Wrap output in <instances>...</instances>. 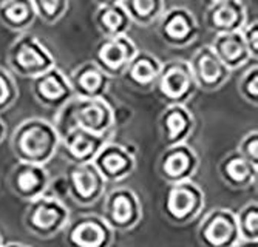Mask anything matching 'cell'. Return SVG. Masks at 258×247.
<instances>
[{
  "instance_id": "obj_21",
  "label": "cell",
  "mask_w": 258,
  "mask_h": 247,
  "mask_svg": "<svg viewBox=\"0 0 258 247\" xmlns=\"http://www.w3.org/2000/svg\"><path fill=\"white\" fill-rule=\"evenodd\" d=\"M70 85H72L73 95L76 98L95 99L104 98L110 87V77L93 62H84L68 76Z\"/></svg>"
},
{
  "instance_id": "obj_32",
  "label": "cell",
  "mask_w": 258,
  "mask_h": 247,
  "mask_svg": "<svg viewBox=\"0 0 258 247\" xmlns=\"http://www.w3.org/2000/svg\"><path fill=\"white\" fill-rule=\"evenodd\" d=\"M237 151L243 158H246L252 166L258 167V131L256 128L250 130L240 139Z\"/></svg>"
},
{
  "instance_id": "obj_27",
  "label": "cell",
  "mask_w": 258,
  "mask_h": 247,
  "mask_svg": "<svg viewBox=\"0 0 258 247\" xmlns=\"http://www.w3.org/2000/svg\"><path fill=\"white\" fill-rule=\"evenodd\" d=\"M121 5L130 17L132 24L139 27H149L153 22L159 20L166 8L164 0H122Z\"/></svg>"
},
{
  "instance_id": "obj_1",
  "label": "cell",
  "mask_w": 258,
  "mask_h": 247,
  "mask_svg": "<svg viewBox=\"0 0 258 247\" xmlns=\"http://www.w3.org/2000/svg\"><path fill=\"white\" fill-rule=\"evenodd\" d=\"M54 128L62 138L72 128H82L95 134H110L116 127V113L104 98L85 99L73 96L56 110Z\"/></svg>"
},
{
  "instance_id": "obj_23",
  "label": "cell",
  "mask_w": 258,
  "mask_h": 247,
  "mask_svg": "<svg viewBox=\"0 0 258 247\" xmlns=\"http://www.w3.org/2000/svg\"><path fill=\"white\" fill-rule=\"evenodd\" d=\"M218 173L226 186L241 190L256 183L258 167L252 166L237 150H233L221 159Z\"/></svg>"
},
{
  "instance_id": "obj_39",
  "label": "cell",
  "mask_w": 258,
  "mask_h": 247,
  "mask_svg": "<svg viewBox=\"0 0 258 247\" xmlns=\"http://www.w3.org/2000/svg\"><path fill=\"white\" fill-rule=\"evenodd\" d=\"M203 4H206L207 7H210V5H214V4H217V2H220V0H201Z\"/></svg>"
},
{
  "instance_id": "obj_13",
  "label": "cell",
  "mask_w": 258,
  "mask_h": 247,
  "mask_svg": "<svg viewBox=\"0 0 258 247\" xmlns=\"http://www.w3.org/2000/svg\"><path fill=\"white\" fill-rule=\"evenodd\" d=\"M138 53L135 42L125 36L102 37L93 51V62L110 77H121L128 62Z\"/></svg>"
},
{
  "instance_id": "obj_33",
  "label": "cell",
  "mask_w": 258,
  "mask_h": 247,
  "mask_svg": "<svg viewBox=\"0 0 258 247\" xmlns=\"http://www.w3.org/2000/svg\"><path fill=\"white\" fill-rule=\"evenodd\" d=\"M243 40L246 43V47L252 56L253 60L258 59V20H247L246 24L243 25V28L240 30Z\"/></svg>"
},
{
  "instance_id": "obj_15",
  "label": "cell",
  "mask_w": 258,
  "mask_h": 247,
  "mask_svg": "<svg viewBox=\"0 0 258 247\" xmlns=\"http://www.w3.org/2000/svg\"><path fill=\"white\" fill-rule=\"evenodd\" d=\"M189 66L197 88L207 93L220 90L227 82L232 73L218 59L214 50L210 48V45H204L195 51V54L189 60Z\"/></svg>"
},
{
  "instance_id": "obj_36",
  "label": "cell",
  "mask_w": 258,
  "mask_h": 247,
  "mask_svg": "<svg viewBox=\"0 0 258 247\" xmlns=\"http://www.w3.org/2000/svg\"><path fill=\"white\" fill-rule=\"evenodd\" d=\"M235 247H258V239L256 241H249V239H241Z\"/></svg>"
},
{
  "instance_id": "obj_20",
  "label": "cell",
  "mask_w": 258,
  "mask_h": 247,
  "mask_svg": "<svg viewBox=\"0 0 258 247\" xmlns=\"http://www.w3.org/2000/svg\"><path fill=\"white\" fill-rule=\"evenodd\" d=\"M195 128V118L185 105H166L159 116L161 139L166 147L187 142Z\"/></svg>"
},
{
  "instance_id": "obj_17",
  "label": "cell",
  "mask_w": 258,
  "mask_h": 247,
  "mask_svg": "<svg viewBox=\"0 0 258 247\" xmlns=\"http://www.w3.org/2000/svg\"><path fill=\"white\" fill-rule=\"evenodd\" d=\"M50 175L46 172L45 166L28 162H17L11 169L8 176V184L11 192L17 198L27 201V203L45 195Z\"/></svg>"
},
{
  "instance_id": "obj_34",
  "label": "cell",
  "mask_w": 258,
  "mask_h": 247,
  "mask_svg": "<svg viewBox=\"0 0 258 247\" xmlns=\"http://www.w3.org/2000/svg\"><path fill=\"white\" fill-rule=\"evenodd\" d=\"M68 193H70L68 192V181H67L65 173L54 176V178H50V183H48V187H46L45 195H48L51 198H56V199L62 201V203H65V199L70 198Z\"/></svg>"
},
{
  "instance_id": "obj_6",
  "label": "cell",
  "mask_w": 258,
  "mask_h": 247,
  "mask_svg": "<svg viewBox=\"0 0 258 247\" xmlns=\"http://www.w3.org/2000/svg\"><path fill=\"white\" fill-rule=\"evenodd\" d=\"M197 90L187 60L173 59L161 63L153 92L166 105H185L194 98Z\"/></svg>"
},
{
  "instance_id": "obj_5",
  "label": "cell",
  "mask_w": 258,
  "mask_h": 247,
  "mask_svg": "<svg viewBox=\"0 0 258 247\" xmlns=\"http://www.w3.org/2000/svg\"><path fill=\"white\" fill-rule=\"evenodd\" d=\"M8 65L14 74L31 80L53 68L56 60L40 39L25 33L11 43L8 50Z\"/></svg>"
},
{
  "instance_id": "obj_25",
  "label": "cell",
  "mask_w": 258,
  "mask_h": 247,
  "mask_svg": "<svg viewBox=\"0 0 258 247\" xmlns=\"http://www.w3.org/2000/svg\"><path fill=\"white\" fill-rule=\"evenodd\" d=\"M93 22L102 37L125 36L132 27V20L121 4L98 7Z\"/></svg>"
},
{
  "instance_id": "obj_4",
  "label": "cell",
  "mask_w": 258,
  "mask_h": 247,
  "mask_svg": "<svg viewBox=\"0 0 258 247\" xmlns=\"http://www.w3.org/2000/svg\"><path fill=\"white\" fill-rule=\"evenodd\" d=\"M206 196L203 189L190 181L167 184L162 196L161 212L169 222L175 226H185L195 221L204 209Z\"/></svg>"
},
{
  "instance_id": "obj_29",
  "label": "cell",
  "mask_w": 258,
  "mask_h": 247,
  "mask_svg": "<svg viewBox=\"0 0 258 247\" xmlns=\"http://www.w3.org/2000/svg\"><path fill=\"white\" fill-rule=\"evenodd\" d=\"M37 19L45 24H56L68 11L70 0H31Z\"/></svg>"
},
{
  "instance_id": "obj_3",
  "label": "cell",
  "mask_w": 258,
  "mask_h": 247,
  "mask_svg": "<svg viewBox=\"0 0 258 247\" xmlns=\"http://www.w3.org/2000/svg\"><path fill=\"white\" fill-rule=\"evenodd\" d=\"M70 219L72 212L67 203L48 195H42L28 201L23 213V227L37 238L50 239L63 232Z\"/></svg>"
},
{
  "instance_id": "obj_2",
  "label": "cell",
  "mask_w": 258,
  "mask_h": 247,
  "mask_svg": "<svg viewBox=\"0 0 258 247\" xmlns=\"http://www.w3.org/2000/svg\"><path fill=\"white\" fill-rule=\"evenodd\" d=\"M60 138L53 122L30 118L20 122L11 136V150L17 162L46 166L59 151Z\"/></svg>"
},
{
  "instance_id": "obj_28",
  "label": "cell",
  "mask_w": 258,
  "mask_h": 247,
  "mask_svg": "<svg viewBox=\"0 0 258 247\" xmlns=\"http://www.w3.org/2000/svg\"><path fill=\"white\" fill-rule=\"evenodd\" d=\"M237 224L241 239L256 241L258 239V203L249 201L237 213Z\"/></svg>"
},
{
  "instance_id": "obj_24",
  "label": "cell",
  "mask_w": 258,
  "mask_h": 247,
  "mask_svg": "<svg viewBox=\"0 0 258 247\" xmlns=\"http://www.w3.org/2000/svg\"><path fill=\"white\" fill-rule=\"evenodd\" d=\"M210 48L214 50L218 59L230 71L237 70L240 66L246 65L247 62L253 60L240 31L215 34L212 43H210Z\"/></svg>"
},
{
  "instance_id": "obj_38",
  "label": "cell",
  "mask_w": 258,
  "mask_h": 247,
  "mask_svg": "<svg viewBox=\"0 0 258 247\" xmlns=\"http://www.w3.org/2000/svg\"><path fill=\"white\" fill-rule=\"evenodd\" d=\"M2 247H30V245L23 244V242H17V241H10V242H4Z\"/></svg>"
},
{
  "instance_id": "obj_40",
  "label": "cell",
  "mask_w": 258,
  "mask_h": 247,
  "mask_svg": "<svg viewBox=\"0 0 258 247\" xmlns=\"http://www.w3.org/2000/svg\"><path fill=\"white\" fill-rule=\"evenodd\" d=\"M2 244H4V239H2V235H0V247H2Z\"/></svg>"
},
{
  "instance_id": "obj_7",
  "label": "cell",
  "mask_w": 258,
  "mask_h": 247,
  "mask_svg": "<svg viewBox=\"0 0 258 247\" xmlns=\"http://www.w3.org/2000/svg\"><path fill=\"white\" fill-rule=\"evenodd\" d=\"M102 218L116 232H130L143 219V204L138 193L128 187H116L104 195Z\"/></svg>"
},
{
  "instance_id": "obj_35",
  "label": "cell",
  "mask_w": 258,
  "mask_h": 247,
  "mask_svg": "<svg viewBox=\"0 0 258 247\" xmlns=\"http://www.w3.org/2000/svg\"><path fill=\"white\" fill-rule=\"evenodd\" d=\"M7 138V124L5 121L0 118V144H2Z\"/></svg>"
},
{
  "instance_id": "obj_11",
  "label": "cell",
  "mask_w": 258,
  "mask_h": 247,
  "mask_svg": "<svg viewBox=\"0 0 258 247\" xmlns=\"http://www.w3.org/2000/svg\"><path fill=\"white\" fill-rule=\"evenodd\" d=\"M91 162L107 184H118L133 175L136 169V151L130 145L107 141Z\"/></svg>"
},
{
  "instance_id": "obj_26",
  "label": "cell",
  "mask_w": 258,
  "mask_h": 247,
  "mask_svg": "<svg viewBox=\"0 0 258 247\" xmlns=\"http://www.w3.org/2000/svg\"><path fill=\"white\" fill-rule=\"evenodd\" d=\"M36 19L31 0H8L0 5V24L13 33L27 31Z\"/></svg>"
},
{
  "instance_id": "obj_12",
  "label": "cell",
  "mask_w": 258,
  "mask_h": 247,
  "mask_svg": "<svg viewBox=\"0 0 258 247\" xmlns=\"http://www.w3.org/2000/svg\"><path fill=\"white\" fill-rule=\"evenodd\" d=\"M200 167V158L195 148L187 144L166 147L158 161V175L166 184L190 181Z\"/></svg>"
},
{
  "instance_id": "obj_8",
  "label": "cell",
  "mask_w": 258,
  "mask_h": 247,
  "mask_svg": "<svg viewBox=\"0 0 258 247\" xmlns=\"http://www.w3.org/2000/svg\"><path fill=\"white\" fill-rule=\"evenodd\" d=\"M70 199L79 207H91L104 198L107 183L93 162L70 164L65 172Z\"/></svg>"
},
{
  "instance_id": "obj_9",
  "label": "cell",
  "mask_w": 258,
  "mask_h": 247,
  "mask_svg": "<svg viewBox=\"0 0 258 247\" xmlns=\"http://www.w3.org/2000/svg\"><path fill=\"white\" fill-rule=\"evenodd\" d=\"M198 239L203 247H235L241 241L235 212L217 207L206 213L198 226Z\"/></svg>"
},
{
  "instance_id": "obj_14",
  "label": "cell",
  "mask_w": 258,
  "mask_h": 247,
  "mask_svg": "<svg viewBox=\"0 0 258 247\" xmlns=\"http://www.w3.org/2000/svg\"><path fill=\"white\" fill-rule=\"evenodd\" d=\"M198 22L190 10L175 7L159 17L158 34L172 48H184L198 37Z\"/></svg>"
},
{
  "instance_id": "obj_22",
  "label": "cell",
  "mask_w": 258,
  "mask_h": 247,
  "mask_svg": "<svg viewBox=\"0 0 258 247\" xmlns=\"http://www.w3.org/2000/svg\"><path fill=\"white\" fill-rule=\"evenodd\" d=\"M161 63L162 62L150 51L138 50L121 77L128 87L138 92H152L161 71Z\"/></svg>"
},
{
  "instance_id": "obj_30",
  "label": "cell",
  "mask_w": 258,
  "mask_h": 247,
  "mask_svg": "<svg viewBox=\"0 0 258 247\" xmlns=\"http://www.w3.org/2000/svg\"><path fill=\"white\" fill-rule=\"evenodd\" d=\"M19 99V88L14 76L0 65V113L10 110Z\"/></svg>"
},
{
  "instance_id": "obj_37",
  "label": "cell",
  "mask_w": 258,
  "mask_h": 247,
  "mask_svg": "<svg viewBox=\"0 0 258 247\" xmlns=\"http://www.w3.org/2000/svg\"><path fill=\"white\" fill-rule=\"evenodd\" d=\"M98 7H102V5H113V4H121L122 0H93Z\"/></svg>"
},
{
  "instance_id": "obj_19",
  "label": "cell",
  "mask_w": 258,
  "mask_h": 247,
  "mask_svg": "<svg viewBox=\"0 0 258 247\" xmlns=\"http://www.w3.org/2000/svg\"><path fill=\"white\" fill-rule=\"evenodd\" d=\"M247 22V11L243 0H220L207 7L204 24L209 31L215 34L240 31Z\"/></svg>"
},
{
  "instance_id": "obj_31",
  "label": "cell",
  "mask_w": 258,
  "mask_h": 247,
  "mask_svg": "<svg viewBox=\"0 0 258 247\" xmlns=\"http://www.w3.org/2000/svg\"><path fill=\"white\" fill-rule=\"evenodd\" d=\"M238 93L246 102H249L252 105L258 104V66H256V62H253L250 68L240 77Z\"/></svg>"
},
{
  "instance_id": "obj_18",
  "label": "cell",
  "mask_w": 258,
  "mask_h": 247,
  "mask_svg": "<svg viewBox=\"0 0 258 247\" xmlns=\"http://www.w3.org/2000/svg\"><path fill=\"white\" fill-rule=\"evenodd\" d=\"M107 141H110V134H95L76 127L60 138L59 150L72 164H85L95 159Z\"/></svg>"
},
{
  "instance_id": "obj_10",
  "label": "cell",
  "mask_w": 258,
  "mask_h": 247,
  "mask_svg": "<svg viewBox=\"0 0 258 247\" xmlns=\"http://www.w3.org/2000/svg\"><path fill=\"white\" fill-rule=\"evenodd\" d=\"M68 247H111L114 232L101 215L88 213L70 219L63 229Z\"/></svg>"
},
{
  "instance_id": "obj_41",
  "label": "cell",
  "mask_w": 258,
  "mask_h": 247,
  "mask_svg": "<svg viewBox=\"0 0 258 247\" xmlns=\"http://www.w3.org/2000/svg\"><path fill=\"white\" fill-rule=\"evenodd\" d=\"M5 2H8V0H0V5H4Z\"/></svg>"
},
{
  "instance_id": "obj_16",
  "label": "cell",
  "mask_w": 258,
  "mask_h": 247,
  "mask_svg": "<svg viewBox=\"0 0 258 247\" xmlns=\"http://www.w3.org/2000/svg\"><path fill=\"white\" fill-rule=\"evenodd\" d=\"M31 92L42 107L51 110H59L75 96L68 76L56 65L31 79Z\"/></svg>"
}]
</instances>
